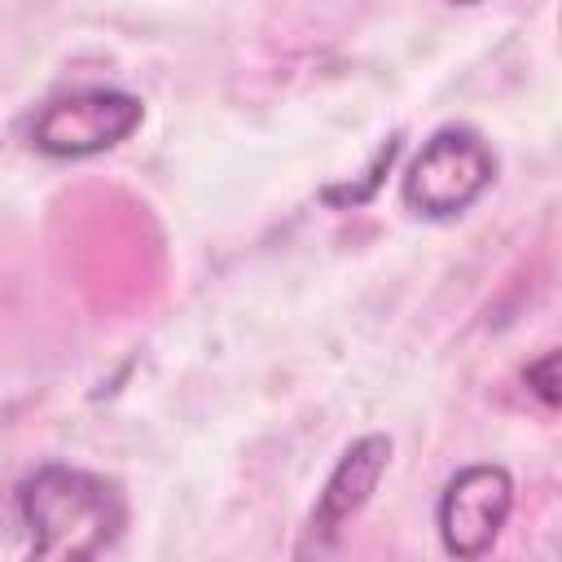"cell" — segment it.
I'll use <instances>...</instances> for the list:
<instances>
[{
	"label": "cell",
	"instance_id": "cell-1",
	"mask_svg": "<svg viewBox=\"0 0 562 562\" xmlns=\"http://www.w3.org/2000/svg\"><path fill=\"white\" fill-rule=\"evenodd\" d=\"M13 509L40 558H101L127 527L119 483L61 461H48L18 483Z\"/></svg>",
	"mask_w": 562,
	"mask_h": 562
},
{
	"label": "cell",
	"instance_id": "cell-2",
	"mask_svg": "<svg viewBox=\"0 0 562 562\" xmlns=\"http://www.w3.org/2000/svg\"><path fill=\"white\" fill-rule=\"evenodd\" d=\"M496 176V158L470 127H439L404 171L400 198L422 220H457L465 215Z\"/></svg>",
	"mask_w": 562,
	"mask_h": 562
},
{
	"label": "cell",
	"instance_id": "cell-3",
	"mask_svg": "<svg viewBox=\"0 0 562 562\" xmlns=\"http://www.w3.org/2000/svg\"><path fill=\"white\" fill-rule=\"evenodd\" d=\"M145 119L140 97L123 88H70L48 97L26 123L31 149L44 158H92L123 145Z\"/></svg>",
	"mask_w": 562,
	"mask_h": 562
},
{
	"label": "cell",
	"instance_id": "cell-4",
	"mask_svg": "<svg viewBox=\"0 0 562 562\" xmlns=\"http://www.w3.org/2000/svg\"><path fill=\"white\" fill-rule=\"evenodd\" d=\"M509 509H514V479L505 465L483 461L457 470L435 505V527L443 549L452 558H483L505 531Z\"/></svg>",
	"mask_w": 562,
	"mask_h": 562
},
{
	"label": "cell",
	"instance_id": "cell-5",
	"mask_svg": "<svg viewBox=\"0 0 562 562\" xmlns=\"http://www.w3.org/2000/svg\"><path fill=\"white\" fill-rule=\"evenodd\" d=\"M386 461H391V439L386 435H364L356 439L338 465L329 470L321 496H316V509H312V522H307V540L299 553H312V549H329L338 540V531L369 505L378 479L386 474Z\"/></svg>",
	"mask_w": 562,
	"mask_h": 562
},
{
	"label": "cell",
	"instance_id": "cell-6",
	"mask_svg": "<svg viewBox=\"0 0 562 562\" xmlns=\"http://www.w3.org/2000/svg\"><path fill=\"white\" fill-rule=\"evenodd\" d=\"M522 382L531 386V395L544 408H558V351H540V360H531L522 369Z\"/></svg>",
	"mask_w": 562,
	"mask_h": 562
},
{
	"label": "cell",
	"instance_id": "cell-7",
	"mask_svg": "<svg viewBox=\"0 0 562 562\" xmlns=\"http://www.w3.org/2000/svg\"><path fill=\"white\" fill-rule=\"evenodd\" d=\"M452 4H479V0H452Z\"/></svg>",
	"mask_w": 562,
	"mask_h": 562
}]
</instances>
